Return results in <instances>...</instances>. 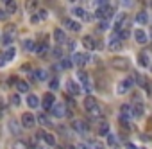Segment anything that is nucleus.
Segmentation results:
<instances>
[{
	"mask_svg": "<svg viewBox=\"0 0 152 149\" xmlns=\"http://www.w3.org/2000/svg\"><path fill=\"white\" fill-rule=\"evenodd\" d=\"M11 104H13V106H20V95H18V94L11 95Z\"/></svg>",
	"mask_w": 152,
	"mask_h": 149,
	"instance_id": "37998d69",
	"label": "nucleus"
},
{
	"mask_svg": "<svg viewBox=\"0 0 152 149\" xmlns=\"http://www.w3.org/2000/svg\"><path fill=\"white\" fill-rule=\"evenodd\" d=\"M120 2H122L123 7H129V6H133V4H134V0H120Z\"/></svg>",
	"mask_w": 152,
	"mask_h": 149,
	"instance_id": "49530a36",
	"label": "nucleus"
},
{
	"mask_svg": "<svg viewBox=\"0 0 152 149\" xmlns=\"http://www.w3.org/2000/svg\"><path fill=\"white\" fill-rule=\"evenodd\" d=\"M82 45L88 49V50H93L95 49V38L93 36H84L82 38Z\"/></svg>",
	"mask_w": 152,
	"mask_h": 149,
	"instance_id": "393cba45",
	"label": "nucleus"
},
{
	"mask_svg": "<svg viewBox=\"0 0 152 149\" xmlns=\"http://www.w3.org/2000/svg\"><path fill=\"white\" fill-rule=\"evenodd\" d=\"M72 61H74V65H77V67H84L86 63L90 61V54H86V52H75L74 58H72Z\"/></svg>",
	"mask_w": 152,
	"mask_h": 149,
	"instance_id": "423d86ee",
	"label": "nucleus"
},
{
	"mask_svg": "<svg viewBox=\"0 0 152 149\" xmlns=\"http://www.w3.org/2000/svg\"><path fill=\"white\" fill-rule=\"evenodd\" d=\"M56 149H64V147H61V145H56Z\"/></svg>",
	"mask_w": 152,
	"mask_h": 149,
	"instance_id": "5fc2aeb1",
	"label": "nucleus"
},
{
	"mask_svg": "<svg viewBox=\"0 0 152 149\" xmlns=\"http://www.w3.org/2000/svg\"><path fill=\"white\" fill-rule=\"evenodd\" d=\"M38 18L39 20H45L47 18V11L45 9H38Z\"/></svg>",
	"mask_w": 152,
	"mask_h": 149,
	"instance_id": "a18cd8bd",
	"label": "nucleus"
},
{
	"mask_svg": "<svg viewBox=\"0 0 152 149\" xmlns=\"http://www.w3.org/2000/svg\"><path fill=\"white\" fill-rule=\"evenodd\" d=\"M36 120H38L41 126H45V127H54V122H52V119H50L47 113H39Z\"/></svg>",
	"mask_w": 152,
	"mask_h": 149,
	"instance_id": "aec40b11",
	"label": "nucleus"
},
{
	"mask_svg": "<svg viewBox=\"0 0 152 149\" xmlns=\"http://www.w3.org/2000/svg\"><path fill=\"white\" fill-rule=\"evenodd\" d=\"M4 2H6V4H7V2H9V0H4Z\"/></svg>",
	"mask_w": 152,
	"mask_h": 149,
	"instance_id": "4d7b16f0",
	"label": "nucleus"
},
{
	"mask_svg": "<svg viewBox=\"0 0 152 149\" xmlns=\"http://www.w3.org/2000/svg\"><path fill=\"white\" fill-rule=\"evenodd\" d=\"M111 67L116 70H129L131 68V61L127 58H113L111 59Z\"/></svg>",
	"mask_w": 152,
	"mask_h": 149,
	"instance_id": "20e7f679",
	"label": "nucleus"
},
{
	"mask_svg": "<svg viewBox=\"0 0 152 149\" xmlns=\"http://www.w3.org/2000/svg\"><path fill=\"white\" fill-rule=\"evenodd\" d=\"M97 133H98L100 137H104V135H109V124H107L106 120H102V122L98 124V127H97Z\"/></svg>",
	"mask_w": 152,
	"mask_h": 149,
	"instance_id": "a878e982",
	"label": "nucleus"
},
{
	"mask_svg": "<svg viewBox=\"0 0 152 149\" xmlns=\"http://www.w3.org/2000/svg\"><path fill=\"white\" fill-rule=\"evenodd\" d=\"M16 90H18L20 94L29 92V83H27V81H24V79H18V81H16Z\"/></svg>",
	"mask_w": 152,
	"mask_h": 149,
	"instance_id": "bb28decb",
	"label": "nucleus"
},
{
	"mask_svg": "<svg viewBox=\"0 0 152 149\" xmlns=\"http://www.w3.org/2000/svg\"><path fill=\"white\" fill-rule=\"evenodd\" d=\"M125 149H138L134 144H125Z\"/></svg>",
	"mask_w": 152,
	"mask_h": 149,
	"instance_id": "864d4df0",
	"label": "nucleus"
},
{
	"mask_svg": "<svg viewBox=\"0 0 152 149\" xmlns=\"http://www.w3.org/2000/svg\"><path fill=\"white\" fill-rule=\"evenodd\" d=\"M125 22H127V14L125 13H120V14H116V18H115V32L118 34L120 31H123V27H125Z\"/></svg>",
	"mask_w": 152,
	"mask_h": 149,
	"instance_id": "1a4fd4ad",
	"label": "nucleus"
},
{
	"mask_svg": "<svg viewBox=\"0 0 152 149\" xmlns=\"http://www.w3.org/2000/svg\"><path fill=\"white\" fill-rule=\"evenodd\" d=\"M72 130L77 131V133H81V135H84L86 131H88V124H86L84 120H74L72 122Z\"/></svg>",
	"mask_w": 152,
	"mask_h": 149,
	"instance_id": "dca6fc26",
	"label": "nucleus"
},
{
	"mask_svg": "<svg viewBox=\"0 0 152 149\" xmlns=\"http://www.w3.org/2000/svg\"><path fill=\"white\" fill-rule=\"evenodd\" d=\"M133 117V108L129 104H123L122 108H120V119L122 120H125V122H129V119Z\"/></svg>",
	"mask_w": 152,
	"mask_h": 149,
	"instance_id": "f3484780",
	"label": "nucleus"
},
{
	"mask_svg": "<svg viewBox=\"0 0 152 149\" xmlns=\"http://www.w3.org/2000/svg\"><path fill=\"white\" fill-rule=\"evenodd\" d=\"M70 149H77V147H70Z\"/></svg>",
	"mask_w": 152,
	"mask_h": 149,
	"instance_id": "13d9d810",
	"label": "nucleus"
},
{
	"mask_svg": "<svg viewBox=\"0 0 152 149\" xmlns=\"http://www.w3.org/2000/svg\"><path fill=\"white\" fill-rule=\"evenodd\" d=\"M95 106H98V104H97V99H95V97H91V95H88V97H84V108H86V112H90V110H93Z\"/></svg>",
	"mask_w": 152,
	"mask_h": 149,
	"instance_id": "412c9836",
	"label": "nucleus"
},
{
	"mask_svg": "<svg viewBox=\"0 0 152 149\" xmlns=\"http://www.w3.org/2000/svg\"><path fill=\"white\" fill-rule=\"evenodd\" d=\"M133 84H134V77H125V79H122V81L116 84V94H118V95L127 94L129 90L133 88Z\"/></svg>",
	"mask_w": 152,
	"mask_h": 149,
	"instance_id": "7ed1b4c3",
	"label": "nucleus"
},
{
	"mask_svg": "<svg viewBox=\"0 0 152 149\" xmlns=\"http://www.w3.org/2000/svg\"><path fill=\"white\" fill-rule=\"evenodd\" d=\"M25 9H27V13H36L38 11V0H27Z\"/></svg>",
	"mask_w": 152,
	"mask_h": 149,
	"instance_id": "cd10ccee",
	"label": "nucleus"
},
{
	"mask_svg": "<svg viewBox=\"0 0 152 149\" xmlns=\"http://www.w3.org/2000/svg\"><path fill=\"white\" fill-rule=\"evenodd\" d=\"M72 14H74V16H77V18H84V16H86V11H84L82 7H79V6H77V7H74V9H72Z\"/></svg>",
	"mask_w": 152,
	"mask_h": 149,
	"instance_id": "c9c22d12",
	"label": "nucleus"
},
{
	"mask_svg": "<svg viewBox=\"0 0 152 149\" xmlns=\"http://www.w3.org/2000/svg\"><path fill=\"white\" fill-rule=\"evenodd\" d=\"M36 117L29 112V113H24V115H21V126H24L25 127V130H31V127H34L36 126Z\"/></svg>",
	"mask_w": 152,
	"mask_h": 149,
	"instance_id": "0eeeda50",
	"label": "nucleus"
},
{
	"mask_svg": "<svg viewBox=\"0 0 152 149\" xmlns=\"http://www.w3.org/2000/svg\"><path fill=\"white\" fill-rule=\"evenodd\" d=\"M72 67H74L72 58H63V59H59V68H61V70H68V68H72Z\"/></svg>",
	"mask_w": 152,
	"mask_h": 149,
	"instance_id": "b1692460",
	"label": "nucleus"
},
{
	"mask_svg": "<svg viewBox=\"0 0 152 149\" xmlns=\"http://www.w3.org/2000/svg\"><path fill=\"white\" fill-rule=\"evenodd\" d=\"M131 108H133V117L141 119V117L145 115V108H143V104H141L140 101H136V104H134V106H131Z\"/></svg>",
	"mask_w": 152,
	"mask_h": 149,
	"instance_id": "6ab92c4d",
	"label": "nucleus"
},
{
	"mask_svg": "<svg viewBox=\"0 0 152 149\" xmlns=\"http://www.w3.org/2000/svg\"><path fill=\"white\" fill-rule=\"evenodd\" d=\"M150 6H152V4H150Z\"/></svg>",
	"mask_w": 152,
	"mask_h": 149,
	"instance_id": "bf43d9fd",
	"label": "nucleus"
},
{
	"mask_svg": "<svg viewBox=\"0 0 152 149\" xmlns=\"http://www.w3.org/2000/svg\"><path fill=\"white\" fill-rule=\"evenodd\" d=\"M133 36H134V40H136V43H140V45H145L147 41H148V36H147V32H145L143 29H136V31L133 32Z\"/></svg>",
	"mask_w": 152,
	"mask_h": 149,
	"instance_id": "2eb2a0df",
	"label": "nucleus"
},
{
	"mask_svg": "<svg viewBox=\"0 0 152 149\" xmlns=\"http://www.w3.org/2000/svg\"><path fill=\"white\" fill-rule=\"evenodd\" d=\"M77 79L81 81V84H82V86H84L86 90H88V92L91 90V83H90V76L86 74L84 70H79V72H77Z\"/></svg>",
	"mask_w": 152,
	"mask_h": 149,
	"instance_id": "f8f14e48",
	"label": "nucleus"
},
{
	"mask_svg": "<svg viewBox=\"0 0 152 149\" xmlns=\"http://www.w3.org/2000/svg\"><path fill=\"white\" fill-rule=\"evenodd\" d=\"M38 56H47L49 54V45H47V41H43V43H39V45H36V50H34Z\"/></svg>",
	"mask_w": 152,
	"mask_h": 149,
	"instance_id": "5701e85b",
	"label": "nucleus"
},
{
	"mask_svg": "<svg viewBox=\"0 0 152 149\" xmlns=\"http://www.w3.org/2000/svg\"><path fill=\"white\" fill-rule=\"evenodd\" d=\"M16 11H18L16 2H14V0H9V2L6 4V13H7V14H14Z\"/></svg>",
	"mask_w": 152,
	"mask_h": 149,
	"instance_id": "c85d7f7f",
	"label": "nucleus"
},
{
	"mask_svg": "<svg viewBox=\"0 0 152 149\" xmlns=\"http://www.w3.org/2000/svg\"><path fill=\"white\" fill-rule=\"evenodd\" d=\"M49 86H50V90H57L59 88V79L57 77H52L50 83H49Z\"/></svg>",
	"mask_w": 152,
	"mask_h": 149,
	"instance_id": "e433bc0d",
	"label": "nucleus"
},
{
	"mask_svg": "<svg viewBox=\"0 0 152 149\" xmlns=\"http://www.w3.org/2000/svg\"><path fill=\"white\" fill-rule=\"evenodd\" d=\"M88 113H90L91 117H100V113H102V110L98 108V106H95V108H93V110H90Z\"/></svg>",
	"mask_w": 152,
	"mask_h": 149,
	"instance_id": "ea45409f",
	"label": "nucleus"
},
{
	"mask_svg": "<svg viewBox=\"0 0 152 149\" xmlns=\"http://www.w3.org/2000/svg\"><path fill=\"white\" fill-rule=\"evenodd\" d=\"M38 149H47V147H38Z\"/></svg>",
	"mask_w": 152,
	"mask_h": 149,
	"instance_id": "6e6d98bb",
	"label": "nucleus"
},
{
	"mask_svg": "<svg viewBox=\"0 0 152 149\" xmlns=\"http://www.w3.org/2000/svg\"><path fill=\"white\" fill-rule=\"evenodd\" d=\"M54 58L63 59V49H61V47H56V49H54Z\"/></svg>",
	"mask_w": 152,
	"mask_h": 149,
	"instance_id": "79ce46f5",
	"label": "nucleus"
},
{
	"mask_svg": "<svg viewBox=\"0 0 152 149\" xmlns=\"http://www.w3.org/2000/svg\"><path fill=\"white\" fill-rule=\"evenodd\" d=\"M41 104H43V110H47V112H50L52 110V106L56 104V97L49 92V94H45L43 95V101H41Z\"/></svg>",
	"mask_w": 152,
	"mask_h": 149,
	"instance_id": "9d476101",
	"label": "nucleus"
},
{
	"mask_svg": "<svg viewBox=\"0 0 152 149\" xmlns=\"http://www.w3.org/2000/svg\"><path fill=\"white\" fill-rule=\"evenodd\" d=\"M24 49L29 50V52H34L36 50V43H34V40H25L24 41Z\"/></svg>",
	"mask_w": 152,
	"mask_h": 149,
	"instance_id": "473e14b6",
	"label": "nucleus"
},
{
	"mask_svg": "<svg viewBox=\"0 0 152 149\" xmlns=\"http://www.w3.org/2000/svg\"><path fill=\"white\" fill-rule=\"evenodd\" d=\"M14 34H16V27H14L13 24H9V25L4 29V32H2V43H4L6 47H11L13 40H14Z\"/></svg>",
	"mask_w": 152,
	"mask_h": 149,
	"instance_id": "f257e3e1",
	"label": "nucleus"
},
{
	"mask_svg": "<svg viewBox=\"0 0 152 149\" xmlns=\"http://www.w3.org/2000/svg\"><path fill=\"white\" fill-rule=\"evenodd\" d=\"M134 79L138 81V84H140L141 88H147V90H148V81H147V77H143V76L136 74V76H134Z\"/></svg>",
	"mask_w": 152,
	"mask_h": 149,
	"instance_id": "2f4dec72",
	"label": "nucleus"
},
{
	"mask_svg": "<svg viewBox=\"0 0 152 149\" xmlns=\"http://www.w3.org/2000/svg\"><path fill=\"white\" fill-rule=\"evenodd\" d=\"M21 70H24V72H31V70H32V67L25 63V65H21Z\"/></svg>",
	"mask_w": 152,
	"mask_h": 149,
	"instance_id": "8fccbe9b",
	"label": "nucleus"
},
{
	"mask_svg": "<svg viewBox=\"0 0 152 149\" xmlns=\"http://www.w3.org/2000/svg\"><path fill=\"white\" fill-rule=\"evenodd\" d=\"M4 56H6V61H7V63H9V61H13V59H14V56H16L14 47H9V49L4 52Z\"/></svg>",
	"mask_w": 152,
	"mask_h": 149,
	"instance_id": "72a5a7b5",
	"label": "nucleus"
},
{
	"mask_svg": "<svg viewBox=\"0 0 152 149\" xmlns=\"http://www.w3.org/2000/svg\"><path fill=\"white\" fill-rule=\"evenodd\" d=\"M31 22H32V24H38V22H39V18H38V14H32V16H31Z\"/></svg>",
	"mask_w": 152,
	"mask_h": 149,
	"instance_id": "603ef678",
	"label": "nucleus"
},
{
	"mask_svg": "<svg viewBox=\"0 0 152 149\" xmlns=\"http://www.w3.org/2000/svg\"><path fill=\"white\" fill-rule=\"evenodd\" d=\"M138 63H140V67L148 68L150 67V54L148 52H140L138 54Z\"/></svg>",
	"mask_w": 152,
	"mask_h": 149,
	"instance_id": "a211bd4d",
	"label": "nucleus"
},
{
	"mask_svg": "<svg viewBox=\"0 0 152 149\" xmlns=\"http://www.w3.org/2000/svg\"><path fill=\"white\" fill-rule=\"evenodd\" d=\"M63 25H64V29L74 31V32H79L81 27H82V25L77 22V20H72V18H63Z\"/></svg>",
	"mask_w": 152,
	"mask_h": 149,
	"instance_id": "6e6552de",
	"label": "nucleus"
},
{
	"mask_svg": "<svg viewBox=\"0 0 152 149\" xmlns=\"http://www.w3.org/2000/svg\"><path fill=\"white\" fill-rule=\"evenodd\" d=\"M16 126H18V124H16V120H11V122H9V127H11V131H13V133H18V131H20Z\"/></svg>",
	"mask_w": 152,
	"mask_h": 149,
	"instance_id": "c03bdc74",
	"label": "nucleus"
},
{
	"mask_svg": "<svg viewBox=\"0 0 152 149\" xmlns=\"http://www.w3.org/2000/svg\"><path fill=\"white\" fill-rule=\"evenodd\" d=\"M113 14H115V9H113L109 4H107V6H98L97 11H95V16H97L98 20H109Z\"/></svg>",
	"mask_w": 152,
	"mask_h": 149,
	"instance_id": "f03ea898",
	"label": "nucleus"
},
{
	"mask_svg": "<svg viewBox=\"0 0 152 149\" xmlns=\"http://www.w3.org/2000/svg\"><path fill=\"white\" fill-rule=\"evenodd\" d=\"M107 49H109L111 52H120V50H122V41H120L118 34L113 36V38L109 40V43H107Z\"/></svg>",
	"mask_w": 152,
	"mask_h": 149,
	"instance_id": "ddd939ff",
	"label": "nucleus"
},
{
	"mask_svg": "<svg viewBox=\"0 0 152 149\" xmlns=\"http://www.w3.org/2000/svg\"><path fill=\"white\" fill-rule=\"evenodd\" d=\"M118 144V140H116V135H107V145H116Z\"/></svg>",
	"mask_w": 152,
	"mask_h": 149,
	"instance_id": "4c0bfd02",
	"label": "nucleus"
},
{
	"mask_svg": "<svg viewBox=\"0 0 152 149\" xmlns=\"http://www.w3.org/2000/svg\"><path fill=\"white\" fill-rule=\"evenodd\" d=\"M50 112H52V115L57 117V119H63V117H66V115H68L64 102H56V104L52 106V110H50Z\"/></svg>",
	"mask_w": 152,
	"mask_h": 149,
	"instance_id": "39448f33",
	"label": "nucleus"
},
{
	"mask_svg": "<svg viewBox=\"0 0 152 149\" xmlns=\"http://www.w3.org/2000/svg\"><path fill=\"white\" fill-rule=\"evenodd\" d=\"M43 140H45L47 145H56V137L52 133H47V131H43Z\"/></svg>",
	"mask_w": 152,
	"mask_h": 149,
	"instance_id": "7c9ffc66",
	"label": "nucleus"
},
{
	"mask_svg": "<svg viewBox=\"0 0 152 149\" xmlns=\"http://www.w3.org/2000/svg\"><path fill=\"white\" fill-rule=\"evenodd\" d=\"M13 149H29V145H25V144L21 142V140H18V142H14Z\"/></svg>",
	"mask_w": 152,
	"mask_h": 149,
	"instance_id": "a19ab883",
	"label": "nucleus"
},
{
	"mask_svg": "<svg viewBox=\"0 0 152 149\" xmlns=\"http://www.w3.org/2000/svg\"><path fill=\"white\" fill-rule=\"evenodd\" d=\"M6 63H7V61H6V56H4V52H0V67H4Z\"/></svg>",
	"mask_w": 152,
	"mask_h": 149,
	"instance_id": "de8ad7c7",
	"label": "nucleus"
},
{
	"mask_svg": "<svg viewBox=\"0 0 152 149\" xmlns=\"http://www.w3.org/2000/svg\"><path fill=\"white\" fill-rule=\"evenodd\" d=\"M136 22H138L140 25H145V24L148 22V14H147L145 11H140V13L136 14Z\"/></svg>",
	"mask_w": 152,
	"mask_h": 149,
	"instance_id": "c756f323",
	"label": "nucleus"
},
{
	"mask_svg": "<svg viewBox=\"0 0 152 149\" xmlns=\"http://www.w3.org/2000/svg\"><path fill=\"white\" fill-rule=\"evenodd\" d=\"M54 40H56V43L61 47V45H64L68 41V38H66V32H64L63 29H56L54 31Z\"/></svg>",
	"mask_w": 152,
	"mask_h": 149,
	"instance_id": "4468645a",
	"label": "nucleus"
},
{
	"mask_svg": "<svg viewBox=\"0 0 152 149\" xmlns=\"http://www.w3.org/2000/svg\"><path fill=\"white\" fill-rule=\"evenodd\" d=\"M75 147H77V149H91L88 144H79V145H75Z\"/></svg>",
	"mask_w": 152,
	"mask_h": 149,
	"instance_id": "3c124183",
	"label": "nucleus"
},
{
	"mask_svg": "<svg viewBox=\"0 0 152 149\" xmlns=\"http://www.w3.org/2000/svg\"><path fill=\"white\" fill-rule=\"evenodd\" d=\"M41 102H39V97L38 95H34V94H29V97H27V106H29V108H38V106H39Z\"/></svg>",
	"mask_w": 152,
	"mask_h": 149,
	"instance_id": "4be33fe9",
	"label": "nucleus"
},
{
	"mask_svg": "<svg viewBox=\"0 0 152 149\" xmlns=\"http://www.w3.org/2000/svg\"><path fill=\"white\" fill-rule=\"evenodd\" d=\"M36 77L39 81H45V79H49V72L45 68H39V70H36Z\"/></svg>",
	"mask_w": 152,
	"mask_h": 149,
	"instance_id": "f704fd0d",
	"label": "nucleus"
},
{
	"mask_svg": "<svg viewBox=\"0 0 152 149\" xmlns=\"http://www.w3.org/2000/svg\"><path fill=\"white\" fill-rule=\"evenodd\" d=\"M66 90H68V94H72L74 97H77V95H81V86H79V83L77 81H74V79H68V83H66Z\"/></svg>",
	"mask_w": 152,
	"mask_h": 149,
	"instance_id": "9b49d317",
	"label": "nucleus"
},
{
	"mask_svg": "<svg viewBox=\"0 0 152 149\" xmlns=\"http://www.w3.org/2000/svg\"><path fill=\"white\" fill-rule=\"evenodd\" d=\"M7 16H9V14L6 13V9H0V20H6Z\"/></svg>",
	"mask_w": 152,
	"mask_h": 149,
	"instance_id": "09e8293b",
	"label": "nucleus"
},
{
	"mask_svg": "<svg viewBox=\"0 0 152 149\" xmlns=\"http://www.w3.org/2000/svg\"><path fill=\"white\" fill-rule=\"evenodd\" d=\"M98 29H102V31L109 29V20H100V22H98Z\"/></svg>",
	"mask_w": 152,
	"mask_h": 149,
	"instance_id": "58836bf2",
	"label": "nucleus"
}]
</instances>
